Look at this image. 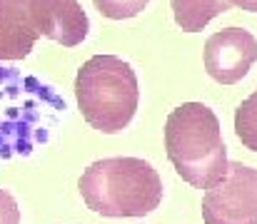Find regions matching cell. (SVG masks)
Masks as SVG:
<instances>
[{"label": "cell", "mask_w": 257, "mask_h": 224, "mask_svg": "<svg viewBox=\"0 0 257 224\" xmlns=\"http://www.w3.org/2000/svg\"><path fill=\"white\" fill-rule=\"evenodd\" d=\"M165 149L175 172L197 189H212L227 174L220 120L202 102H182L168 115Z\"/></svg>", "instance_id": "1"}, {"label": "cell", "mask_w": 257, "mask_h": 224, "mask_svg": "<svg viewBox=\"0 0 257 224\" xmlns=\"http://www.w3.org/2000/svg\"><path fill=\"white\" fill-rule=\"evenodd\" d=\"M85 204L102 217H145L163 202L158 169L140 157L97 159L80 177Z\"/></svg>", "instance_id": "2"}, {"label": "cell", "mask_w": 257, "mask_h": 224, "mask_svg": "<svg viewBox=\"0 0 257 224\" xmlns=\"http://www.w3.org/2000/svg\"><path fill=\"white\" fill-rule=\"evenodd\" d=\"M75 97L90 127L117 135L135 117L140 102L138 75L122 58L95 55L78 70Z\"/></svg>", "instance_id": "3"}, {"label": "cell", "mask_w": 257, "mask_h": 224, "mask_svg": "<svg viewBox=\"0 0 257 224\" xmlns=\"http://www.w3.org/2000/svg\"><path fill=\"white\" fill-rule=\"evenodd\" d=\"M205 224H257V169L230 162L220 184L202 197Z\"/></svg>", "instance_id": "4"}, {"label": "cell", "mask_w": 257, "mask_h": 224, "mask_svg": "<svg viewBox=\"0 0 257 224\" xmlns=\"http://www.w3.org/2000/svg\"><path fill=\"white\" fill-rule=\"evenodd\" d=\"M257 60V40L245 28H222L205 43V70L220 85H235Z\"/></svg>", "instance_id": "5"}, {"label": "cell", "mask_w": 257, "mask_h": 224, "mask_svg": "<svg viewBox=\"0 0 257 224\" xmlns=\"http://www.w3.org/2000/svg\"><path fill=\"white\" fill-rule=\"evenodd\" d=\"M30 8L45 38L65 48H75L87 38L90 20L78 0H30Z\"/></svg>", "instance_id": "6"}, {"label": "cell", "mask_w": 257, "mask_h": 224, "mask_svg": "<svg viewBox=\"0 0 257 224\" xmlns=\"http://www.w3.org/2000/svg\"><path fill=\"white\" fill-rule=\"evenodd\" d=\"M43 33L30 0H0V60H23Z\"/></svg>", "instance_id": "7"}, {"label": "cell", "mask_w": 257, "mask_h": 224, "mask_svg": "<svg viewBox=\"0 0 257 224\" xmlns=\"http://www.w3.org/2000/svg\"><path fill=\"white\" fill-rule=\"evenodd\" d=\"M225 10H230V0H172L175 23L185 33H200Z\"/></svg>", "instance_id": "8"}, {"label": "cell", "mask_w": 257, "mask_h": 224, "mask_svg": "<svg viewBox=\"0 0 257 224\" xmlns=\"http://www.w3.org/2000/svg\"><path fill=\"white\" fill-rule=\"evenodd\" d=\"M235 135L247 149L257 152V87L235 110Z\"/></svg>", "instance_id": "9"}, {"label": "cell", "mask_w": 257, "mask_h": 224, "mask_svg": "<svg viewBox=\"0 0 257 224\" xmlns=\"http://www.w3.org/2000/svg\"><path fill=\"white\" fill-rule=\"evenodd\" d=\"M92 3L100 10V15L110 20H125V18H135L138 13H143L150 0H92Z\"/></svg>", "instance_id": "10"}, {"label": "cell", "mask_w": 257, "mask_h": 224, "mask_svg": "<svg viewBox=\"0 0 257 224\" xmlns=\"http://www.w3.org/2000/svg\"><path fill=\"white\" fill-rule=\"evenodd\" d=\"M0 224H20V209L18 202L8 189H0Z\"/></svg>", "instance_id": "11"}, {"label": "cell", "mask_w": 257, "mask_h": 224, "mask_svg": "<svg viewBox=\"0 0 257 224\" xmlns=\"http://www.w3.org/2000/svg\"><path fill=\"white\" fill-rule=\"evenodd\" d=\"M230 5H237L247 13H257V0H230Z\"/></svg>", "instance_id": "12"}]
</instances>
